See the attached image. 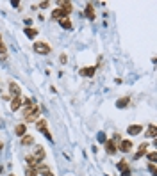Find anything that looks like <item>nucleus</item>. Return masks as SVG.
Returning a JSON list of instances; mask_svg holds the SVG:
<instances>
[{"label":"nucleus","mask_w":157,"mask_h":176,"mask_svg":"<svg viewBox=\"0 0 157 176\" xmlns=\"http://www.w3.org/2000/svg\"><path fill=\"white\" fill-rule=\"evenodd\" d=\"M39 107L38 105H31V107H27L25 110H23V117H25V121H38V116H39Z\"/></svg>","instance_id":"obj_1"},{"label":"nucleus","mask_w":157,"mask_h":176,"mask_svg":"<svg viewBox=\"0 0 157 176\" xmlns=\"http://www.w3.org/2000/svg\"><path fill=\"white\" fill-rule=\"evenodd\" d=\"M36 128H38L39 132H43V135H45L47 139H50V141H52V135H50L48 128H47V121H45V119H38V121H36Z\"/></svg>","instance_id":"obj_2"},{"label":"nucleus","mask_w":157,"mask_h":176,"mask_svg":"<svg viewBox=\"0 0 157 176\" xmlns=\"http://www.w3.org/2000/svg\"><path fill=\"white\" fill-rule=\"evenodd\" d=\"M116 149H120V151H123V153H129V151L132 149V141H130V139H121Z\"/></svg>","instance_id":"obj_3"},{"label":"nucleus","mask_w":157,"mask_h":176,"mask_svg":"<svg viewBox=\"0 0 157 176\" xmlns=\"http://www.w3.org/2000/svg\"><path fill=\"white\" fill-rule=\"evenodd\" d=\"M34 52H38V53H50V45H47V43H43V41L34 43Z\"/></svg>","instance_id":"obj_4"},{"label":"nucleus","mask_w":157,"mask_h":176,"mask_svg":"<svg viewBox=\"0 0 157 176\" xmlns=\"http://www.w3.org/2000/svg\"><path fill=\"white\" fill-rule=\"evenodd\" d=\"M57 9H61L64 13V14H68V13H72V9H73V4L72 2H68V0H59L57 2Z\"/></svg>","instance_id":"obj_5"},{"label":"nucleus","mask_w":157,"mask_h":176,"mask_svg":"<svg viewBox=\"0 0 157 176\" xmlns=\"http://www.w3.org/2000/svg\"><path fill=\"white\" fill-rule=\"evenodd\" d=\"M32 156L38 160V162H41L43 158H45V149H43L41 146H36V149H34V153H32Z\"/></svg>","instance_id":"obj_6"},{"label":"nucleus","mask_w":157,"mask_h":176,"mask_svg":"<svg viewBox=\"0 0 157 176\" xmlns=\"http://www.w3.org/2000/svg\"><path fill=\"white\" fill-rule=\"evenodd\" d=\"M127 132H129V135H139L143 132V126H141V124H130Z\"/></svg>","instance_id":"obj_7"},{"label":"nucleus","mask_w":157,"mask_h":176,"mask_svg":"<svg viewBox=\"0 0 157 176\" xmlns=\"http://www.w3.org/2000/svg\"><path fill=\"white\" fill-rule=\"evenodd\" d=\"M147 149H148V144H147V142H143V144L139 146V149H137V153H136V155H134V158H136V160H137V158H141V156H143V155H147Z\"/></svg>","instance_id":"obj_8"},{"label":"nucleus","mask_w":157,"mask_h":176,"mask_svg":"<svg viewBox=\"0 0 157 176\" xmlns=\"http://www.w3.org/2000/svg\"><path fill=\"white\" fill-rule=\"evenodd\" d=\"M9 93L13 96H20V85H16V82H9Z\"/></svg>","instance_id":"obj_9"},{"label":"nucleus","mask_w":157,"mask_h":176,"mask_svg":"<svg viewBox=\"0 0 157 176\" xmlns=\"http://www.w3.org/2000/svg\"><path fill=\"white\" fill-rule=\"evenodd\" d=\"M20 107H21V98H20V96H14V98H13V102H11V110H14V112H16Z\"/></svg>","instance_id":"obj_10"},{"label":"nucleus","mask_w":157,"mask_h":176,"mask_svg":"<svg viewBox=\"0 0 157 176\" xmlns=\"http://www.w3.org/2000/svg\"><path fill=\"white\" fill-rule=\"evenodd\" d=\"M105 151L109 153V155H113L116 151V142L114 141H105Z\"/></svg>","instance_id":"obj_11"},{"label":"nucleus","mask_w":157,"mask_h":176,"mask_svg":"<svg viewBox=\"0 0 157 176\" xmlns=\"http://www.w3.org/2000/svg\"><path fill=\"white\" fill-rule=\"evenodd\" d=\"M14 134L18 135V137H23V135L27 134V128H25V124H16V128H14Z\"/></svg>","instance_id":"obj_12"},{"label":"nucleus","mask_w":157,"mask_h":176,"mask_svg":"<svg viewBox=\"0 0 157 176\" xmlns=\"http://www.w3.org/2000/svg\"><path fill=\"white\" fill-rule=\"evenodd\" d=\"M129 102H130V96H125V98H121V100L116 102V107L118 109H125L127 105H129Z\"/></svg>","instance_id":"obj_13"},{"label":"nucleus","mask_w":157,"mask_h":176,"mask_svg":"<svg viewBox=\"0 0 157 176\" xmlns=\"http://www.w3.org/2000/svg\"><path fill=\"white\" fill-rule=\"evenodd\" d=\"M64 16H66V14H64L61 9H54L52 11V20H55V21H59L61 18H64Z\"/></svg>","instance_id":"obj_14"},{"label":"nucleus","mask_w":157,"mask_h":176,"mask_svg":"<svg viewBox=\"0 0 157 176\" xmlns=\"http://www.w3.org/2000/svg\"><path fill=\"white\" fill-rule=\"evenodd\" d=\"M21 144L23 146H31V144H34V137H32V135H23V137H21Z\"/></svg>","instance_id":"obj_15"},{"label":"nucleus","mask_w":157,"mask_h":176,"mask_svg":"<svg viewBox=\"0 0 157 176\" xmlns=\"http://www.w3.org/2000/svg\"><path fill=\"white\" fill-rule=\"evenodd\" d=\"M59 23H61V27H63V29H66V31H70V29H72V23H70V18H68V16L61 18V20H59Z\"/></svg>","instance_id":"obj_16"},{"label":"nucleus","mask_w":157,"mask_h":176,"mask_svg":"<svg viewBox=\"0 0 157 176\" xmlns=\"http://www.w3.org/2000/svg\"><path fill=\"white\" fill-rule=\"evenodd\" d=\"M86 16H88L89 20H95V9H93V5H91V4H88V5H86Z\"/></svg>","instance_id":"obj_17"},{"label":"nucleus","mask_w":157,"mask_h":176,"mask_svg":"<svg viewBox=\"0 0 157 176\" xmlns=\"http://www.w3.org/2000/svg\"><path fill=\"white\" fill-rule=\"evenodd\" d=\"M80 75H82V77H93L95 68H82V70H80Z\"/></svg>","instance_id":"obj_18"},{"label":"nucleus","mask_w":157,"mask_h":176,"mask_svg":"<svg viewBox=\"0 0 157 176\" xmlns=\"http://www.w3.org/2000/svg\"><path fill=\"white\" fill-rule=\"evenodd\" d=\"M25 160H27V166H29V167H34V169H36V166H38V160H36L32 155H27V158H25Z\"/></svg>","instance_id":"obj_19"},{"label":"nucleus","mask_w":157,"mask_h":176,"mask_svg":"<svg viewBox=\"0 0 157 176\" xmlns=\"http://www.w3.org/2000/svg\"><path fill=\"white\" fill-rule=\"evenodd\" d=\"M50 169H48V166L47 164H41V166H36V173H41V174H47Z\"/></svg>","instance_id":"obj_20"},{"label":"nucleus","mask_w":157,"mask_h":176,"mask_svg":"<svg viewBox=\"0 0 157 176\" xmlns=\"http://www.w3.org/2000/svg\"><path fill=\"white\" fill-rule=\"evenodd\" d=\"M147 135H148V137H155V135H157V128H155V124H150V126H148Z\"/></svg>","instance_id":"obj_21"},{"label":"nucleus","mask_w":157,"mask_h":176,"mask_svg":"<svg viewBox=\"0 0 157 176\" xmlns=\"http://www.w3.org/2000/svg\"><path fill=\"white\" fill-rule=\"evenodd\" d=\"M25 36H27V38H36V36H38V31H36V29H29V27H27V29H25Z\"/></svg>","instance_id":"obj_22"},{"label":"nucleus","mask_w":157,"mask_h":176,"mask_svg":"<svg viewBox=\"0 0 157 176\" xmlns=\"http://www.w3.org/2000/svg\"><path fill=\"white\" fill-rule=\"evenodd\" d=\"M38 173H36V169L34 167H27L25 169V176H36Z\"/></svg>","instance_id":"obj_23"},{"label":"nucleus","mask_w":157,"mask_h":176,"mask_svg":"<svg viewBox=\"0 0 157 176\" xmlns=\"http://www.w3.org/2000/svg\"><path fill=\"white\" fill-rule=\"evenodd\" d=\"M118 169H121V171L129 169V166H127V160H120V162H118Z\"/></svg>","instance_id":"obj_24"},{"label":"nucleus","mask_w":157,"mask_h":176,"mask_svg":"<svg viewBox=\"0 0 157 176\" xmlns=\"http://www.w3.org/2000/svg\"><path fill=\"white\" fill-rule=\"evenodd\" d=\"M155 158H157V153H155V151H152V153L148 155V160H150L152 164H155Z\"/></svg>","instance_id":"obj_25"},{"label":"nucleus","mask_w":157,"mask_h":176,"mask_svg":"<svg viewBox=\"0 0 157 176\" xmlns=\"http://www.w3.org/2000/svg\"><path fill=\"white\" fill-rule=\"evenodd\" d=\"M148 169H150V173H152V174H154V176H157V169H155V164H150V166H148Z\"/></svg>","instance_id":"obj_26"},{"label":"nucleus","mask_w":157,"mask_h":176,"mask_svg":"<svg viewBox=\"0 0 157 176\" xmlns=\"http://www.w3.org/2000/svg\"><path fill=\"white\" fill-rule=\"evenodd\" d=\"M98 141H100V142H105V141H107L105 134H98Z\"/></svg>","instance_id":"obj_27"},{"label":"nucleus","mask_w":157,"mask_h":176,"mask_svg":"<svg viewBox=\"0 0 157 176\" xmlns=\"http://www.w3.org/2000/svg\"><path fill=\"white\" fill-rule=\"evenodd\" d=\"M0 53H6V45L2 43V38H0Z\"/></svg>","instance_id":"obj_28"},{"label":"nucleus","mask_w":157,"mask_h":176,"mask_svg":"<svg viewBox=\"0 0 157 176\" xmlns=\"http://www.w3.org/2000/svg\"><path fill=\"white\" fill-rule=\"evenodd\" d=\"M121 176H130V169H125V171L121 173Z\"/></svg>","instance_id":"obj_29"},{"label":"nucleus","mask_w":157,"mask_h":176,"mask_svg":"<svg viewBox=\"0 0 157 176\" xmlns=\"http://www.w3.org/2000/svg\"><path fill=\"white\" fill-rule=\"evenodd\" d=\"M39 7H41V9H45V7H48V2H41V4H39Z\"/></svg>","instance_id":"obj_30"},{"label":"nucleus","mask_w":157,"mask_h":176,"mask_svg":"<svg viewBox=\"0 0 157 176\" xmlns=\"http://www.w3.org/2000/svg\"><path fill=\"white\" fill-rule=\"evenodd\" d=\"M66 59H68V57H66V55H64V53H63V55H61V62H63V64H64V62H66Z\"/></svg>","instance_id":"obj_31"},{"label":"nucleus","mask_w":157,"mask_h":176,"mask_svg":"<svg viewBox=\"0 0 157 176\" xmlns=\"http://www.w3.org/2000/svg\"><path fill=\"white\" fill-rule=\"evenodd\" d=\"M43 176H54L52 173H50V171H48V173H47V174H43Z\"/></svg>","instance_id":"obj_32"},{"label":"nucleus","mask_w":157,"mask_h":176,"mask_svg":"<svg viewBox=\"0 0 157 176\" xmlns=\"http://www.w3.org/2000/svg\"><path fill=\"white\" fill-rule=\"evenodd\" d=\"M2 148H4V144H2V142H0V149H2Z\"/></svg>","instance_id":"obj_33"},{"label":"nucleus","mask_w":157,"mask_h":176,"mask_svg":"<svg viewBox=\"0 0 157 176\" xmlns=\"http://www.w3.org/2000/svg\"><path fill=\"white\" fill-rule=\"evenodd\" d=\"M9 176H14V174H9Z\"/></svg>","instance_id":"obj_34"}]
</instances>
